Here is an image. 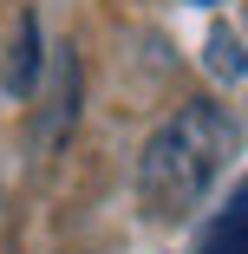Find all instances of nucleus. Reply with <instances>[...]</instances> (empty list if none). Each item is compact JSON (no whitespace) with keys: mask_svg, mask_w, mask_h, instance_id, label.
<instances>
[{"mask_svg":"<svg viewBox=\"0 0 248 254\" xmlns=\"http://www.w3.org/2000/svg\"><path fill=\"white\" fill-rule=\"evenodd\" d=\"M72 105H79V59L66 53V59H59V105H53V124L39 130V143H59V137H66V124H72Z\"/></svg>","mask_w":248,"mask_h":254,"instance_id":"4","label":"nucleus"},{"mask_svg":"<svg viewBox=\"0 0 248 254\" xmlns=\"http://www.w3.org/2000/svg\"><path fill=\"white\" fill-rule=\"evenodd\" d=\"M203 254H248V183L216 209V222L203 235Z\"/></svg>","mask_w":248,"mask_h":254,"instance_id":"2","label":"nucleus"},{"mask_svg":"<svg viewBox=\"0 0 248 254\" xmlns=\"http://www.w3.org/2000/svg\"><path fill=\"white\" fill-rule=\"evenodd\" d=\"M33 85H39V20L20 13L13 53H7V91H13V98H33Z\"/></svg>","mask_w":248,"mask_h":254,"instance_id":"3","label":"nucleus"},{"mask_svg":"<svg viewBox=\"0 0 248 254\" xmlns=\"http://www.w3.org/2000/svg\"><path fill=\"white\" fill-rule=\"evenodd\" d=\"M229 157H235L229 111L209 105V98H189L183 111H170L151 130V143H144V157H137V195H144V209H151L157 222L189 215L196 202L209 195V183L222 176Z\"/></svg>","mask_w":248,"mask_h":254,"instance_id":"1","label":"nucleus"}]
</instances>
